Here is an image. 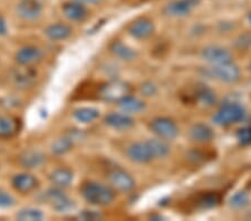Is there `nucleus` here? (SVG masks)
Here are the masks:
<instances>
[{"label":"nucleus","mask_w":251,"mask_h":221,"mask_svg":"<svg viewBox=\"0 0 251 221\" xmlns=\"http://www.w3.org/2000/svg\"><path fill=\"white\" fill-rule=\"evenodd\" d=\"M73 118L82 124L93 123L100 118V111L95 107H78L73 112Z\"/></svg>","instance_id":"nucleus-24"},{"label":"nucleus","mask_w":251,"mask_h":221,"mask_svg":"<svg viewBox=\"0 0 251 221\" xmlns=\"http://www.w3.org/2000/svg\"><path fill=\"white\" fill-rule=\"evenodd\" d=\"M199 3L200 0H174L165 6L164 13L170 17H184L191 14Z\"/></svg>","instance_id":"nucleus-15"},{"label":"nucleus","mask_w":251,"mask_h":221,"mask_svg":"<svg viewBox=\"0 0 251 221\" xmlns=\"http://www.w3.org/2000/svg\"><path fill=\"white\" fill-rule=\"evenodd\" d=\"M75 1L82 2L84 5H99V3L103 2L104 0H75Z\"/></svg>","instance_id":"nucleus-37"},{"label":"nucleus","mask_w":251,"mask_h":221,"mask_svg":"<svg viewBox=\"0 0 251 221\" xmlns=\"http://www.w3.org/2000/svg\"><path fill=\"white\" fill-rule=\"evenodd\" d=\"M119 107L122 110V112L124 113H139V112L144 110V103L142 102L141 99H139L137 98H134L132 95H127L123 98L120 102L116 103Z\"/></svg>","instance_id":"nucleus-25"},{"label":"nucleus","mask_w":251,"mask_h":221,"mask_svg":"<svg viewBox=\"0 0 251 221\" xmlns=\"http://www.w3.org/2000/svg\"><path fill=\"white\" fill-rule=\"evenodd\" d=\"M104 123L107 126H110L114 130H128L133 125H134V120L131 116H128L126 113H116V112H112V113L107 114L104 118Z\"/></svg>","instance_id":"nucleus-20"},{"label":"nucleus","mask_w":251,"mask_h":221,"mask_svg":"<svg viewBox=\"0 0 251 221\" xmlns=\"http://www.w3.org/2000/svg\"><path fill=\"white\" fill-rule=\"evenodd\" d=\"M8 34V24L2 15H0V37H5Z\"/></svg>","instance_id":"nucleus-36"},{"label":"nucleus","mask_w":251,"mask_h":221,"mask_svg":"<svg viewBox=\"0 0 251 221\" xmlns=\"http://www.w3.org/2000/svg\"><path fill=\"white\" fill-rule=\"evenodd\" d=\"M62 13L64 17L73 23H82L88 17V9L82 2L71 0L62 5Z\"/></svg>","instance_id":"nucleus-14"},{"label":"nucleus","mask_w":251,"mask_h":221,"mask_svg":"<svg viewBox=\"0 0 251 221\" xmlns=\"http://www.w3.org/2000/svg\"><path fill=\"white\" fill-rule=\"evenodd\" d=\"M44 6L40 0H19L16 6V14L26 23H34L43 16Z\"/></svg>","instance_id":"nucleus-10"},{"label":"nucleus","mask_w":251,"mask_h":221,"mask_svg":"<svg viewBox=\"0 0 251 221\" xmlns=\"http://www.w3.org/2000/svg\"><path fill=\"white\" fill-rule=\"evenodd\" d=\"M15 218L19 221H42L45 219V212L36 207H25L16 212Z\"/></svg>","instance_id":"nucleus-27"},{"label":"nucleus","mask_w":251,"mask_h":221,"mask_svg":"<svg viewBox=\"0 0 251 221\" xmlns=\"http://www.w3.org/2000/svg\"><path fill=\"white\" fill-rule=\"evenodd\" d=\"M198 98H199L200 103L203 104L205 106H211L212 104L216 102V96L209 90H203L198 94Z\"/></svg>","instance_id":"nucleus-31"},{"label":"nucleus","mask_w":251,"mask_h":221,"mask_svg":"<svg viewBox=\"0 0 251 221\" xmlns=\"http://www.w3.org/2000/svg\"><path fill=\"white\" fill-rule=\"evenodd\" d=\"M249 203V196L244 191H239L234 194L230 199V204L234 209H242Z\"/></svg>","instance_id":"nucleus-30"},{"label":"nucleus","mask_w":251,"mask_h":221,"mask_svg":"<svg viewBox=\"0 0 251 221\" xmlns=\"http://www.w3.org/2000/svg\"><path fill=\"white\" fill-rule=\"evenodd\" d=\"M205 75L210 76L220 82L234 83L240 78V71L239 67L232 62L219 64V65H212L205 70Z\"/></svg>","instance_id":"nucleus-8"},{"label":"nucleus","mask_w":251,"mask_h":221,"mask_svg":"<svg viewBox=\"0 0 251 221\" xmlns=\"http://www.w3.org/2000/svg\"><path fill=\"white\" fill-rule=\"evenodd\" d=\"M246 110L241 104L229 103L222 106L213 116V122L221 126L231 125L244 121L246 118Z\"/></svg>","instance_id":"nucleus-4"},{"label":"nucleus","mask_w":251,"mask_h":221,"mask_svg":"<svg viewBox=\"0 0 251 221\" xmlns=\"http://www.w3.org/2000/svg\"><path fill=\"white\" fill-rule=\"evenodd\" d=\"M190 136L198 143H204L211 141L213 138L212 128L203 123H197L190 130Z\"/></svg>","instance_id":"nucleus-21"},{"label":"nucleus","mask_w":251,"mask_h":221,"mask_svg":"<svg viewBox=\"0 0 251 221\" xmlns=\"http://www.w3.org/2000/svg\"><path fill=\"white\" fill-rule=\"evenodd\" d=\"M10 187L19 196H30L39 190L40 180L31 171L23 170L11 176Z\"/></svg>","instance_id":"nucleus-3"},{"label":"nucleus","mask_w":251,"mask_h":221,"mask_svg":"<svg viewBox=\"0 0 251 221\" xmlns=\"http://www.w3.org/2000/svg\"><path fill=\"white\" fill-rule=\"evenodd\" d=\"M154 31V24L149 18H139L128 26V34L136 39H145Z\"/></svg>","instance_id":"nucleus-19"},{"label":"nucleus","mask_w":251,"mask_h":221,"mask_svg":"<svg viewBox=\"0 0 251 221\" xmlns=\"http://www.w3.org/2000/svg\"><path fill=\"white\" fill-rule=\"evenodd\" d=\"M18 67V70L13 74L16 85L23 87L30 86L36 77L34 67Z\"/></svg>","instance_id":"nucleus-26"},{"label":"nucleus","mask_w":251,"mask_h":221,"mask_svg":"<svg viewBox=\"0 0 251 221\" xmlns=\"http://www.w3.org/2000/svg\"><path fill=\"white\" fill-rule=\"evenodd\" d=\"M17 204V199L11 192L0 188V209H11Z\"/></svg>","instance_id":"nucleus-29"},{"label":"nucleus","mask_w":251,"mask_h":221,"mask_svg":"<svg viewBox=\"0 0 251 221\" xmlns=\"http://www.w3.org/2000/svg\"><path fill=\"white\" fill-rule=\"evenodd\" d=\"M126 155L129 160L136 163H148L150 161L154 160V155L152 153L149 141L132 143L126 148Z\"/></svg>","instance_id":"nucleus-13"},{"label":"nucleus","mask_w":251,"mask_h":221,"mask_svg":"<svg viewBox=\"0 0 251 221\" xmlns=\"http://www.w3.org/2000/svg\"><path fill=\"white\" fill-rule=\"evenodd\" d=\"M45 54L36 45H25L18 48L14 55L16 65L20 67H35L43 63Z\"/></svg>","instance_id":"nucleus-6"},{"label":"nucleus","mask_w":251,"mask_h":221,"mask_svg":"<svg viewBox=\"0 0 251 221\" xmlns=\"http://www.w3.org/2000/svg\"><path fill=\"white\" fill-rule=\"evenodd\" d=\"M79 192L87 203L95 207L110 206L116 196V191L111 186L96 181H85L79 188Z\"/></svg>","instance_id":"nucleus-1"},{"label":"nucleus","mask_w":251,"mask_h":221,"mask_svg":"<svg viewBox=\"0 0 251 221\" xmlns=\"http://www.w3.org/2000/svg\"><path fill=\"white\" fill-rule=\"evenodd\" d=\"M219 202V196L217 195H206L200 200L202 208H211Z\"/></svg>","instance_id":"nucleus-33"},{"label":"nucleus","mask_w":251,"mask_h":221,"mask_svg":"<svg viewBox=\"0 0 251 221\" xmlns=\"http://www.w3.org/2000/svg\"><path fill=\"white\" fill-rule=\"evenodd\" d=\"M78 218L82 220H99L102 218V216L94 210H84L82 214L78 215Z\"/></svg>","instance_id":"nucleus-34"},{"label":"nucleus","mask_w":251,"mask_h":221,"mask_svg":"<svg viewBox=\"0 0 251 221\" xmlns=\"http://www.w3.org/2000/svg\"><path fill=\"white\" fill-rule=\"evenodd\" d=\"M44 36L50 42H64L73 34V28L65 23H52L44 28Z\"/></svg>","instance_id":"nucleus-16"},{"label":"nucleus","mask_w":251,"mask_h":221,"mask_svg":"<svg viewBox=\"0 0 251 221\" xmlns=\"http://www.w3.org/2000/svg\"><path fill=\"white\" fill-rule=\"evenodd\" d=\"M75 139L76 138L74 135L68 134V135L62 136V138H59L57 140H55L51 144V148H50L51 153L57 156L66 154L67 152H70L72 150V147L75 143Z\"/></svg>","instance_id":"nucleus-22"},{"label":"nucleus","mask_w":251,"mask_h":221,"mask_svg":"<svg viewBox=\"0 0 251 221\" xmlns=\"http://www.w3.org/2000/svg\"><path fill=\"white\" fill-rule=\"evenodd\" d=\"M106 179L110 183L108 186H111L115 191L123 194L132 191L135 188V180L133 179V176L120 167L110 169L106 173Z\"/></svg>","instance_id":"nucleus-7"},{"label":"nucleus","mask_w":251,"mask_h":221,"mask_svg":"<svg viewBox=\"0 0 251 221\" xmlns=\"http://www.w3.org/2000/svg\"><path fill=\"white\" fill-rule=\"evenodd\" d=\"M48 181L51 186L58 187L62 189H66L71 186L74 181V173L70 168L58 167L52 169L47 175Z\"/></svg>","instance_id":"nucleus-18"},{"label":"nucleus","mask_w":251,"mask_h":221,"mask_svg":"<svg viewBox=\"0 0 251 221\" xmlns=\"http://www.w3.org/2000/svg\"><path fill=\"white\" fill-rule=\"evenodd\" d=\"M248 20L251 23V10H250V13L248 14Z\"/></svg>","instance_id":"nucleus-38"},{"label":"nucleus","mask_w":251,"mask_h":221,"mask_svg":"<svg viewBox=\"0 0 251 221\" xmlns=\"http://www.w3.org/2000/svg\"><path fill=\"white\" fill-rule=\"evenodd\" d=\"M148 141H149L150 147H151L152 153L154 155V159L165 158V156L169 154L170 147L162 139H151Z\"/></svg>","instance_id":"nucleus-28"},{"label":"nucleus","mask_w":251,"mask_h":221,"mask_svg":"<svg viewBox=\"0 0 251 221\" xmlns=\"http://www.w3.org/2000/svg\"><path fill=\"white\" fill-rule=\"evenodd\" d=\"M201 56L202 58L205 59L206 62L211 63L212 65L232 62V56L230 54V51L220 46H208L203 48Z\"/></svg>","instance_id":"nucleus-17"},{"label":"nucleus","mask_w":251,"mask_h":221,"mask_svg":"<svg viewBox=\"0 0 251 221\" xmlns=\"http://www.w3.org/2000/svg\"><path fill=\"white\" fill-rule=\"evenodd\" d=\"M47 162V155L45 152L38 148H28L20 152L17 156V164L23 170L34 171L44 167Z\"/></svg>","instance_id":"nucleus-9"},{"label":"nucleus","mask_w":251,"mask_h":221,"mask_svg":"<svg viewBox=\"0 0 251 221\" xmlns=\"http://www.w3.org/2000/svg\"><path fill=\"white\" fill-rule=\"evenodd\" d=\"M129 92H131V87L127 83L122 80H111L99 88L97 96L104 102L117 103L125 96H127Z\"/></svg>","instance_id":"nucleus-5"},{"label":"nucleus","mask_w":251,"mask_h":221,"mask_svg":"<svg viewBox=\"0 0 251 221\" xmlns=\"http://www.w3.org/2000/svg\"><path fill=\"white\" fill-rule=\"evenodd\" d=\"M152 132L162 140H173L179 134V128L172 120L168 118H156L150 124Z\"/></svg>","instance_id":"nucleus-11"},{"label":"nucleus","mask_w":251,"mask_h":221,"mask_svg":"<svg viewBox=\"0 0 251 221\" xmlns=\"http://www.w3.org/2000/svg\"><path fill=\"white\" fill-rule=\"evenodd\" d=\"M110 51L115 56V57L122 60H126V62L133 60L136 57V53L134 49H132L131 47L125 45L124 43L120 42V40H115V42H113L111 44Z\"/></svg>","instance_id":"nucleus-23"},{"label":"nucleus","mask_w":251,"mask_h":221,"mask_svg":"<svg viewBox=\"0 0 251 221\" xmlns=\"http://www.w3.org/2000/svg\"><path fill=\"white\" fill-rule=\"evenodd\" d=\"M237 139L244 146L251 144V126H245L237 132Z\"/></svg>","instance_id":"nucleus-32"},{"label":"nucleus","mask_w":251,"mask_h":221,"mask_svg":"<svg viewBox=\"0 0 251 221\" xmlns=\"http://www.w3.org/2000/svg\"><path fill=\"white\" fill-rule=\"evenodd\" d=\"M23 128V122L18 116L11 114L0 115V140H11L17 136Z\"/></svg>","instance_id":"nucleus-12"},{"label":"nucleus","mask_w":251,"mask_h":221,"mask_svg":"<svg viewBox=\"0 0 251 221\" xmlns=\"http://www.w3.org/2000/svg\"><path fill=\"white\" fill-rule=\"evenodd\" d=\"M43 201L47 203L52 210L59 214L68 212L74 209L75 202L65 192V189L51 186L43 194Z\"/></svg>","instance_id":"nucleus-2"},{"label":"nucleus","mask_w":251,"mask_h":221,"mask_svg":"<svg viewBox=\"0 0 251 221\" xmlns=\"http://www.w3.org/2000/svg\"><path fill=\"white\" fill-rule=\"evenodd\" d=\"M141 92L145 96H152L156 93V87L154 84L148 82V83H144L143 85L141 86Z\"/></svg>","instance_id":"nucleus-35"}]
</instances>
